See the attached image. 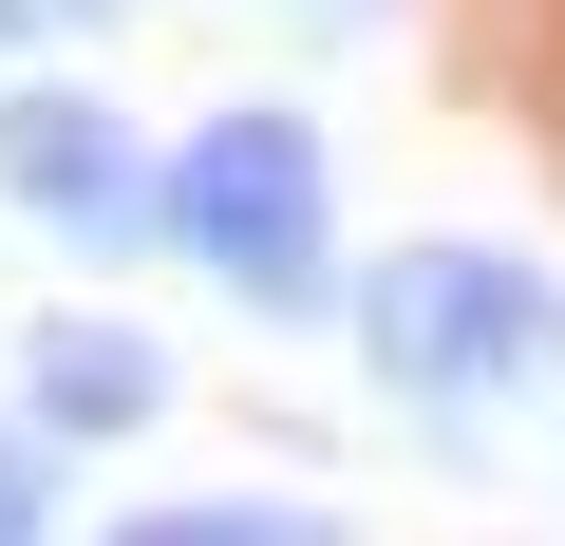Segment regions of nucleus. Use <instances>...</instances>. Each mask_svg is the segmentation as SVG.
<instances>
[{
	"instance_id": "20e7f679",
	"label": "nucleus",
	"mask_w": 565,
	"mask_h": 546,
	"mask_svg": "<svg viewBox=\"0 0 565 546\" xmlns=\"http://www.w3.org/2000/svg\"><path fill=\"white\" fill-rule=\"evenodd\" d=\"M170 396H189L170 340L114 321V302H39V321H20V433H39V452H132Z\"/></svg>"
},
{
	"instance_id": "7ed1b4c3",
	"label": "nucleus",
	"mask_w": 565,
	"mask_h": 546,
	"mask_svg": "<svg viewBox=\"0 0 565 546\" xmlns=\"http://www.w3.org/2000/svg\"><path fill=\"white\" fill-rule=\"evenodd\" d=\"M151 170H170V151H151L95 76H57V57L0 76V207H20L39 245H151Z\"/></svg>"
},
{
	"instance_id": "423d86ee",
	"label": "nucleus",
	"mask_w": 565,
	"mask_h": 546,
	"mask_svg": "<svg viewBox=\"0 0 565 546\" xmlns=\"http://www.w3.org/2000/svg\"><path fill=\"white\" fill-rule=\"evenodd\" d=\"M0 546H76V452H39L0 415Z\"/></svg>"
},
{
	"instance_id": "f257e3e1",
	"label": "nucleus",
	"mask_w": 565,
	"mask_h": 546,
	"mask_svg": "<svg viewBox=\"0 0 565 546\" xmlns=\"http://www.w3.org/2000/svg\"><path fill=\"white\" fill-rule=\"evenodd\" d=\"M340 340H359V377H377L434 452L527 433V415H565V264L509 245V226H415V245L359 264Z\"/></svg>"
},
{
	"instance_id": "f03ea898",
	"label": "nucleus",
	"mask_w": 565,
	"mask_h": 546,
	"mask_svg": "<svg viewBox=\"0 0 565 546\" xmlns=\"http://www.w3.org/2000/svg\"><path fill=\"white\" fill-rule=\"evenodd\" d=\"M151 245L189 264L207 302L282 321V340L340 321L359 302V264H340V132L302 95H207L170 132V170H151Z\"/></svg>"
},
{
	"instance_id": "39448f33",
	"label": "nucleus",
	"mask_w": 565,
	"mask_h": 546,
	"mask_svg": "<svg viewBox=\"0 0 565 546\" xmlns=\"http://www.w3.org/2000/svg\"><path fill=\"white\" fill-rule=\"evenodd\" d=\"M95 546H359V508H321V490H170V508H114Z\"/></svg>"
}]
</instances>
